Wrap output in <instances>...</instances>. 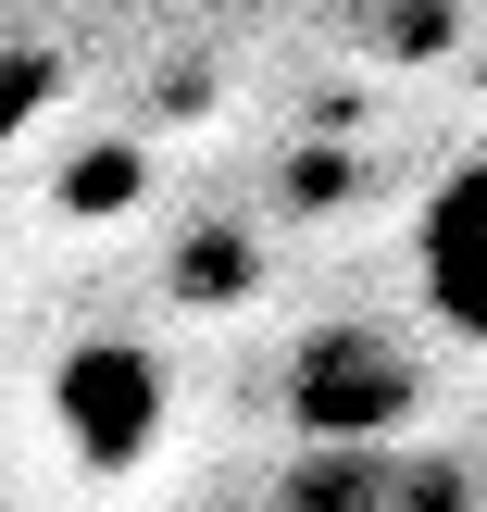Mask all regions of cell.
Masks as SVG:
<instances>
[{
  "mask_svg": "<svg viewBox=\"0 0 487 512\" xmlns=\"http://www.w3.org/2000/svg\"><path fill=\"white\" fill-rule=\"evenodd\" d=\"M63 425H75V450H88L100 475H125L150 438H163V363L125 350V338L75 350V363H63Z\"/></svg>",
  "mask_w": 487,
  "mask_h": 512,
  "instance_id": "obj_3",
  "label": "cell"
},
{
  "mask_svg": "<svg viewBox=\"0 0 487 512\" xmlns=\"http://www.w3.org/2000/svg\"><path fill=\"white\" fill-rule=\"evenodd\" d=\"M425 400V363L388 338V325H325V338H300V425L338 450H375L400 438Z\"/></svg>",
  "mask_w": 487,
  "mask_h": 512,
  "instance_id": "obj_1",
  "label": "cell"
},
{
  "mask_svg": "<svg viewBox=\"0 0 487 512\" xmlns=\"http://www.w3.org/2000/svg\"><path fill=\"white\" fill-rule=\"evenodd\" d=\"M38 113H50V63H38V50H0V150H13Z\"/></svg>",
  "mask_w": 487,
  "mask_h": 512,
  "instance_id": "obj_4",
  "label": "cell"
},
{
  "mask_svg": "<svg viewBox=\"0 0 487 512\" xmlns=\"http://www.w3.org/2000/svg\"><path fill=\"white\" fill-rule=\"evenodd\" d=\"M413 288H425V313L463 350H487V150L438 175V200L413 225Z\"/></svg>",
  "mask_w": 487,
  "mask_h": 512,
  "instance_id": "obj_2",
  "label": "cell"
}]
</instances>
